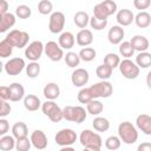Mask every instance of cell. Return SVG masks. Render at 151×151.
I'll return each instance as SVG.
<instances>
[{"label": "cell", "mask_w": 151, "mask_h": 151, "mask_svg": "<svg viewBox=\"0 0 151 151\" xmlns=\"http://www.w3.org/2000/svg\"><path fill=\"white\" fill-rule=\"evenodd\" d=\"M118 136L120 142L125 144H134L138 139V131L130 122H123L118 126Z\"/></svg>", "instance_id": "1"}, {"label": "cell", "mask_w": 151, "mask_h": 151, "mask_svg": "<svg viewBox=\"0 0 151 151\" xmlns=\"http://www.w3.org/2000/svg\"><path fill=\"white\" fill-rule=\"evenodd\" d=\"M117 11V4L113 0H105L97 4L93 7V17L98 20H107V18L114 14Z\"/></svg>", "instance_id": "2"}, {"label": "cell", "mask_w": 151, "mask_h": 151, "mask_svg": "<svg viewBox=\"0 0 151 151\" xmlns=\"http://www.w3.org/2000/svg\"><path fill=\"white\" fill-rule=\"evenodd\" d=\"M79 140L80 144L83 146H85L86 149H93V150H100L101 145H103V140L101 137L91 131V130H84L81 131L80 136H79Z\"/></svg>", "instance_id": "3"}, {"label": "cell", "mask_w": 151, "mask_h": 151, "mask_svg": "<svg viewBox=\"0 0 151 151\" xmlns=\"http://www.w3.org/2000/svg\"><path fill=\"white\" fill-rule=\"evenodd\" d=\"M63 119L80 124L86 120V111L81 106H65L63 110Z\"/></svg>", "instance_id": "4"}, {"label": "cell", "mask_w": 151, "mask_h": 151, "mask_svg": "<svg viewBox=\"0 0 151 151\" xmlns=\"http://www.w3.org/2000/svg\"><path fill=\"white\" fill-rule=\"evenodd\" d=\"M28 39H29L28 33L20 29H12L5 38V40L12 45V47H18V48L25 47L28 42Z\"/></svg>", "instance_id": "5"}, {"label": "cell", "mask_w": 151, "mask_h": 151, "mask_svg": "<svg viewBox=\"0 0 151 151\" xmlns=\"http://www.w3.org/2000/svg\"><path fill=\"white\" fill-rule=\"evenodd\" d=\"M88 88H90V92H91L93 99H97V98H109L113 93L112 84L106 81V80H101L99 83H96L92 86H90Z\"/></svg>", "instance_id": "6"}, {"label": "cell", "mask_w": 151, "mask_h": 151, "mask_svg": "<svg viewBox=\"0 0 151 151\" xmlns=\"http://www.w3.org/2000/svg\"><path fill=\"white\" fill-rule=\"evenodd\" d=\"M41 110L42 113L47 116L48 119L53 123H59L63 119V111L53 100H46L45 103H42Z\"/></svg>", "instance_id": "7"}, {"label": "cell", "mask_w": 151, "mask_h": 151, "mask_svg": "<svg viewBox=\"0 0 151 151\" xmlns=\"http://www.w3.org/2000/svg\"><path fill=\"white\" fill-rule=\"evenodd\" d=\"M118 67H119V71H120L122 76L126 79H136L139 76V72H140L139 67L130 59H123L119 63Z\"/></svg>", "instance_id": "8"}, {"label": "cell", "mask_w": 151, "mask_h": 151, "mask_svg": "<svg viewBox=\"0 0 151 151\" xmlns=\"http://www.w3.org/2000/svg\"><path fill=\"white\" fill-rule=\"evenodd\" d=\"M54 139L60 146H71L77 140V133L72 129H63L57 132Z\"/></svg>", "instance_id": "9"}, {"label": "cell", "mask_w": 151, "mask_h": 151, "mask_svg": "<svg viewBox=\"0 0 151 151\" xmlns=\"http://www.w3.org/2000/svg\"><path fill=\"white\" fill-rule=\"evenodd\" d=\"M65 26V15L63 12H53L50 17L48 21V29L51 33H60Z\"/></svg>", "instance_id": "10"}, {"label": "cell", "mask_w": 151, "mask_h": 151, "mask_svg": "<svg viewBox=\"0 0 151 151\" xmlns=\"http://www.w3.org/2000/svg\"><path fill=\"white\" fill-rule=\"evenodd\" d=\"M44 52L45 54L48 57V59H51L52 61H60L63 58H64V52L63 50L60 48V46L51 40V41H47L45 45H44Z\"/></svg>", "instance_id": "11"}, {"label": "cell", "mask_w": 151, "mask_h": 151, "mask_svg": "<svg viewBox=\"0 0 151 151\" xmlns=\"http://www.w3.org/2000/svg\"><path fill=\"white\" fill-rule=\"evenodd\" d=\"M44 52V44L40 40L32 41L25 50V57L31 61H37L40 59Z\"/></svg>", "instance_id": "12"}, {"label": "cell", "mask_w": 151, "mask_h": 151, "mask_svg": "<svg viewBox=\"0 0 151 151\" xmlns=\"http://www.w3.org/2000/svg\"><path fill=\"white\" fill-rule=\"evenodd\" d=\"M25 67H26L25 60L22 58H19V57L9 59L4 65V68H5L6 73L9 74V76H18V74H20Z\"/></svg>", "instance_id": "13"}, {"label": "cell", "mask_w": 151, "mask_h": 151, "mask_svg": "<svg viewBox=\"0 0 151 151\" xmlns=\"http://www.w3.org/2000/svg\"><path fill=\"white\" fill-rule=\"evenodd\" d=\"M90 76L85 68H76L71 74V81L77 87H83L88 83Z\"/></svg>", "instance_id": "14"}, {"label": "cell", "mask_w": 151, "mask_h": 151, "mask_svg": "<svg viewBox=\"0 0 151 151\" xmlns=\"http://www.w3.org/2000/svg\"><path fill=\"white\" fill-rule=\"evenodd\" d=\"M29 140H31V144H32L37 150H44V149H46L47 143H48L45 132L41 131V130H35V131H33L32 134H31Z\"/></svg>", "instance_id": "15"}, {"label": "cell", "mask_w": 151, "mask_h": 151, "mask_svg": "<svg viewBox=\"0 0 151 151\" xmlns=\"http://www.w3.org/2000/svg\"><path fill=\"white\" fill-rule=\"evenodd\" d=\"M124 35H125V32H124V28L118 26V25H114L112 26L110 29H109V33H107V40L110 41V44L112 45H118L123 41L124 39Z\"/></svg>", "instance_id": "16"}, {"label": "cell", "mask_w": 151, "mask_h": 151, "mask_svg": "<svg viewBox=\"0 0 151 151\" xmlns=\"http://www.w3.org/2000/svg\"><path fill=\"white\" fill-rule=\"evenodd\" d=\"M133 19H134V14L132 13L131 9H127V8L119 9L116 15V20L118 22V26H120V27L131 25Z\"/></svg>", "instance_id": "17"}, {"label": "cell", "mask_w": 151, "mask_h": 151, "mask_svg": "<svg viewBox=\"0 0 151 151\" xmlns=\"http://www.w3.org/2000/svg\"><path fill=\"white\" fill-rule=\"evenodd\" d=\"M130 45L132 46L133 51H138L140 53V52H146V50L150 46V42H149L147 38L144 35H134L131 38Z\"/></svg>", "instance_id": "18"}, {"label": "cell", "mask_w": 151, "mask_h": 151, "mask_svg": "<svg viewBox=\"0 0 151 151\" xmlns=\"http://www.w3.org/2000/svg\"><path fill=\"white\" fill-rule=\"evenodd\" d=\"M9 100L19 101L25 97V88L20 83H12L9 86Z\"/></svg>", "instance_id": "19"}, {"label": "cell", "mask_w": 151, "mask_h": 151, "mask_svg": "<svg viewBox=\"0 0 151 151\" xmlns=\"http://www.w3.org/2000/svg\"><path fill=\"white\" fill-rule=\"evenodd\" d=\"M136 124L137 127L142 130V132H144L145 134H151V117L149 114H139L136 119Z\"/></svg>", "instance_id": "20"}, {"label": "cell", "mask_w": 151, "mask_h": 151, "mask_svg": "<svg viewBox=\"0 0 151 151\" xmlns=\"http://www.w3.org/2000/svg\"><path fill=\"white\" fill-rule=\"evenodd\" d=\"M76 41L79 46H88L92 44L93 41V34L90 29L87 28H84V29H80L78 33H77V37H76Z\"/></svg>", "instance_id": "21"}, {"label": "cell", "mask_w": 151, "mask_h": 151, "mask_svg": "<svg viewBox=\"0 0 151 151\" xmlns=\"http://www.w3.org/2000/svg\"><path fill=\"white\" fill-rule=\"evenodd\" d=\"M74 42L76 39L71 32H63L58 40V45L60 46L61 50H71L74 46Z\"/></svg>", "instance_id": "22"}, {"label": "cell", "mask_w": 151, "mask_h": 151, "mask_svg": "<svg viewBox=\"0 0 151 151\" xmlns=\"http://www.w3.org/2000/svg\"><path fill=\"white\" fill-rule=\"evenodd\" d=\"M42 93L47 100H54L60 96V88L55 83H48L45 85Z\"/></svg>", "instance_id": "23"}, {"label": "cell", "mask_w": 151, "mask_h": 151, "mask_svg": "<svg viewBox=\"0 0 151 151\" xmlns=\"http://www.w3.org/2000/svg\"><path fill=\"white\" fill-rule=\"evenodd\" d=\"M15 24V15L13 13H5L0 18V33H4L8 31L13 25Z\"/></svg>", "instance_id": "24"}, {"label": "cell", "mask_w": 151, "mask_h": 151, "mask_svg": "<svg viewBox=\"0 0 151 151\" xmlns=\"http://www.w3.org/2000/svg\"><path fill=\"white\" fill-rule=\"evenodd\" d=\"M24 106L26 110L33 112V111H37L41 106V101L39 97L34 94H27L26 97H24Z\"/></svg>", "instance_id": "25"}, {"label": "cell", "mask_w": 151, "mask_h": 151, "mask_svg": "<svg viewBox=\"0 0 151 151\" xmlns=\"http://www.w3.org/2000/svg\"><path fill=\"white\" fill-rule=\"evenodd\" d=\"M28 133V129L27 125L22 122H17L13 126H12V134L15 139H20V138H25L27 137Z\"/></svg>", "instance_id": "26"}, {"label": "cell", "mask_w": 151, "mask_h": 151, "mask_svg": "<svg viewBox=\"0 0 151 151\" xmlns=\"http://www.w3.org/2000/svg\"><path fill=\"white\" fill-rule=\"evenodd\" d=\"M133 20L139 28H146L151 24V15H150V13L143 11V12H139L137 15H134Z\"/></svg>", "instance_id": "27"}, {"label": "cell", "mask_w": 151, "mask_h": 151, "mask_svg": "<svg viewBox=\"0 0 151 151\" xmlns=\"http://www.w3.org/2000/svg\"><path fill=\"white\" fill-rule=\"evenodd\" d=\"M73 21H74V24H76L77 27L84 29V28L87 26L88 21H90V17H88V14H87L86 12H84V11H78V12L74 14V17H73Z\"/></svg>", "instance_id": "28"}, {"label": "cell", "mask_w": 151, "mask_h": 151, "mask_svg": "<svg viewBox=\"0 0 151 151\" xmlns=\"http://www.w3.org/2000/svg\"><path fill=\"white\" fill-rule=\"evenodd\" d=\"M139 68H147L151 65V54L149 52H140L136 57V63H134Z\"/></svg>", "instance_id": "29"}, {"label": "cell", "mask_w": 151, "mask_h": 151, "mask_svg": "<svg viewBox=\"0 0 151 151\" xmlns=\"http://www.w3.org/2000/svg\"><path fill=\"white\" fill-rule=\"evenodd\" d=\"M86 110H87V112H88L90 114L97 116V114H99V113L103 112L104 105H103L101 101H99V100H97V99H92L91 101H88V103L86 104Z\"/></svg>", "instance_id": "30"}, {"label": "cell", "mask_w": 151, "mask_h": 151, "mask_svg": "<svg viewBox=\"0 0 151 151\" xmlns=\"http://www.w3.org/2000/svg\"><path fill=\"white\" fill-rule=\"evenodd\" d=\"M92 126L98 132H105L110 129V122L104 117H96L92 122Z\"/></svg>", "instance_id": "31"}, {"label": "cell", "mask_w": 151, "mask_h": 151, "mask_svg": "<svg viewBox=\"0 0 151 151\" xmlns=\"http://www.w3.org/2000/svg\"><path fill=\"white\" fill-rule=\"evenodd\" d=\"M15 147V139L13 136H2L0 138V150L1 151H11Z\"/></svg>", "instance_id": "32"}, {"label": "cell", "mask_w": 151, "mask_h": 151, "mask_svg": "<svg viewBox=\"0 0 151 151\" xmlns=\"http://www.w3.org/2000/svg\"><path fill=\"white\" fill-rule=\"evenodd\" d=\"M78 55H79L80 60H84V61H92V60L96 58L97 52H96V50L92 48V47H84V48L80 50V52H79Z\"/></svg>", "instance_id": "33"}, {"label": "cell", "mask_w": 151, "mask_h": 151, "mask_svg": "<svg viewBox=\"0 0 151 151\" xmlns=\"http://www.w3.org/2000/svg\"><path fill=\"white\" fill-rule=\"evenodd\" d=\"M112 71H113V70H112L110 66L103 64V65H99V66L96 68V74H97V77L100 78L101 80H106V79H109V78L112 76Z\"/></svg>", "instance_id": "34"}, {"label": "cell", "mask_w": 151, "mask_h": 151, "mask_svg": "<svg viewBox=\"0 0 151 151\" xmlns=\"http://www.w3.org/2000/svg\"><path fill=\"white\" fill-rule=\"evenodd\" d=\"M119 53L120 55H123L125 59H129L130 57L133 55L134 51L132 48V46L130 45V41H123L119 44Z\"/></svg>", "instance_id": "35"}, {"label": "cell", "mask_w": 151, "mask_h": 151, "mask_svg": "<svg viewBox=\"0 0 151 151\" xmlns=\"http://www.w3.org/2000/svg\"><path fill=\"white\" fill-rule=\"evenodd\" d=\"M64 59H65L66 65L68 67H72V68L78 66L80 63V58L76 52H67L66 55H64Z\"/></svg>", "instance_id": "36"}, {"label": "cell", "mask_w": 151, "mask_h": 151, "mask_svg": "<svg viewBox=\"0 0 151 151\" xmlns=\"http://www.w3.org/2000/svg\"><path fill=\"white\" fill-rule=\"evenodd\" d=\"M119 63H120V59H119L118 54H116V53H107L104 57V64L107 65V66H110L112 70L116 68V67H118Z\"/></svg>", "instance_id": "37"}, {"label": "cell", "mask_w": 151, "mask_h": 151, "mask_svg": "<svg viewBox=\"0 0 151 151\" xmlns=\"http://www.w3.org/2000/svg\"><path fill=\"white\" fill-rule=\"evenodd\" d=\"M120 144H122V142H120L119 137H117V136H110L105 140V147L107 150H111V151L118 150L120 147Z\"/></svg>", "instance_id": "38"}, {"label": "cell", "mask_w": 151, "mask_h": 151, "mask_svg": "<svg viewBox=\"0 0 151 151\" xmlns=\"http://www.w3.org/2000/svg\"><path fill=\"white\" fill-rule=\"evenodd\" d=\"M53 9V4L50 0H41L38 4V11L40 14L42 15H47L50 13H52Z\"/></svg>", "instance_id": "39"}, {"label": "cell", "mask_w": 151, "mask_h": 151, "mask_svg": "<svg viewBox=\"0 0 151 151\" xmlns=\"http://www.w3.org/2000/svg\"><path fill=\"white\" fill-rule=\"evenodd\" d=\"M31 14H32V9L27 5H19L15 8V15L19 17L20 19H27L31 17Z\"/></svg>", "instance_id": "40"}, {"label": "cell", "mask_w": 151, "mask_h": 151, "mask_svg": "<svg viewBox=\"0 0 151 151\" xmlns=\"http://www.w3.org/2000/svg\"><path fill=\"white\" fill-rule=\"evenodd\" d=\"M25 68H26V74H27L29 78H35V77H38L39 73H40V65H39L37 61L29 63Z\"/></svg>", "instance_id": "41"}, {"label": "cell", "mask_w": 151, "mask_h": 151, "mask_svg": "<svg viewBox=\"0 0 151 151\" xmlns=\"http://www.w3.org/2000/svg\"><path fill=\"white\" fill-rule=\"evenodd\" d=\"M77 98H78V101L81 103V104H87L88 101H91V100L93 99V97H92V94H91L88 87H84V88H81V90L78 92Z\"/></svg>", "instance_id": "42"}, {"label": "cell", "mask_w": 151, "mask_h": 151, "mask_svg": "<svg viewBox=\"0 0 151 151\" xmlns=\"http://www.w3.org/2000/svg\"><path fill=\"white\" fill-rule=\"evenodd\" d=\"M13 52V47L9 42H7L5 39L0 41V58H8L11 57Z\"/></svg>", "instance_id": "43"}, {"label": "cell", "mask_w": 151, "mask_h": 151, "mask_svg": "<svg viewBox=\"0 0 151 151\" xmlns=\"http://www.w3.org/2000/svg\"><path fill=\"white\" fill-rule=\"evenodd\" d=\"M31 140L25 137V138H20L15 140V149L17 151H29L31 149Z\"/></svg>", "instance_id": "44"}, {"label": "cell", "mask_w": 151, "mask_h": 151, "mask_svg": "<svg viewBox=\"0 0 151 151\" xmlns=\"http://www.w3.org/2000/svg\"><path fill=\"white\" fill-rule=\"evenodd\" d=\"M88 24L91 25V27H92L93 29H96V31H101V29H104V28L107 26V20H98V19H96L94 17H92V18H90Z\"/></svg>", "instance_id": "45"}, {"label": "cell", "mask_w": 151, "mask_h": 151, "mask_svg": "<svg viewBox=\"0 0 151 151\" xmlns=\"http://www.w3.org/2000/svg\"><path fill=\"white\" fill-rule=\"evenodd\" d=\"M11 105L5 101V100H1L0 99V118H4L6 116H8L11 113Z\"/></svg>", "instance_id": "46"}, {"label": "cell", "mask_w": 151, "mask_h": 151, "mask_svg": "<svg viewBox=\"0 0 151 151\" xmlns=\"http://www.w3.org/2000/svg\"><path fill=\"white\" fill-rule=\"evenodd\" d=\"M150 5H151L150 0H134L133 1V6L137 9H146Z\"/></svg>", "instance_id": "47"}, {"label": "cell", "mask_w": 151, "mask_h": 151, "mask_svg": "<svg viewBox=\"0 0 151 151\" xmlns=\"http://www.w3.org/2000/svg\"><path fill=\"white\" fill-rule=\"evenodd\" d=\"M9 130V123L7 119L0 118V137L5 136Z\"/></svg>", "instance_id": "48"}, {"label": "cell", "mask_w": 151, "mask_h": 151, "mask_svg": "<svg viewBox=\"0 0 151 151\" xmlns=\"http://www.w3.org/2000/svg\"><path fill=\"white\" fill-rule=\"evenodd\" d=\"M0 99L7 101L9 99V88L8 86H0Z\"/></svg>", "instance_id": "49"}, {"label": "cell", "mask_w": 151, "mask_h": 151, "mask_svg": "<svg viewBox=\"0 0 151 151\" xmlns=\"http://www.w3.org/2000/svg\"><path fill=\"white\" fill-rule=\"evenodd\" d=\"M137 151H151V143L150 142H144L138 145Z\"/></svg>", "instance_id": "50"}, {"label": "cell", "mask_w": 151, "mask_h": 151, "mask_svg": "<svg viewBox=\"0 0 151 151\" xmlns=\"http://www.w3.org/2000/svg\"><path fill=\"white\" fill-rule=\"evenodd\" d=\"M8 12V2L6 0H0V14H5Z\"/></svg>", "instance_id": "51"}, {"label": "cell", "mask_w": 151, "mask_h": 151, "mask_svg": "<svg viewBox=\"0 0 151 151\" xmlns=\"http://www.w3.org/2000/svg\"><path fill=\"white\" fill-rule=\"evenodd\" d=\"M59 151H76L73 147H71V146H63Z\"/></svg>", "instance_id": "52"}, {"label": "cell", "mask_w": 151, "mask_h": 151, "mask_svg": "<svg viewBox=\"0 0 151 151\" xmlns=\"http://www.w3.org/2000/svg\"><path fill=\"white\" fill-rule=\"evenodd\" d=\"M83 151H100V150H93V149H86V147H85Z\"/></svg>", "instance_id": "53"}, {"label": "cell", "mask_w": 151, "mask_h": 151, "mask_svg": "<svg viewBox=\"0 0 151 151\" xmlns=\"http://www.w3.org/2000/svg\"><path fill=\"white\" fill-rule=\"evenodd\" d=\"M2 70H4V64L0 61V73H1V71H2Z\"/></svg>", "instance_id": "54"}, {"label": "cell", "mask_w": 151, "mask_h": 151, "mask_svg": "<svg viewBox=\"0 0 151 151\" xmlns=\"http://www.w3.org/2000/svg\"><path fill=\"white\" fill-rule=\"evenodd\" d=\"M1 15H2V14H0V18H1Z\"/></svg>", "instance_id": "55"}]
</instances>
